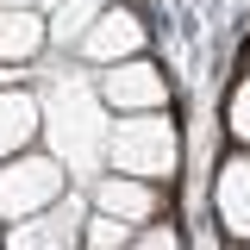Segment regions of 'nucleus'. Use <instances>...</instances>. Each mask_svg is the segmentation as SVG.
<instances>
[{
  "label": "nucleus",
  "mask_w": 250,
  "mask_h": 250,
  "mask_svg": "<svg viewBox=\"0 0 250 250\" xmlns=\"http://www.w3.org/2000/svg\"><path fill=\"white\" fill-rule=\"evenodd\" d=\"M38 100H44V150L69 163L75 188L106 175V138H113V106L100 100V82L82 69H31Z\"/></svg>",
  "instance_id": "nucleus-1"
},
{
  "label": "nucleus",
  "mask_w": 250,
  "mask_h": 250,
  "mask_svg": "<svg viewBox=\"0 0 250 250\" xmlns=\"http://www.w3.org/2000/svg\"><path fill=\"white\" fill-rule=\"evenodd\" d=\"M106 169H119V175H150V182H175V175H182V125L169 119V106H156V113H113Z\"/></svg>",
  "instance_id": "nucleus-2"
},
{
  "label": "nucleus",
  "mask_w": 250,
  "mask_h": 250,
  "mask_svg": "<svg viewBox=\"0 0 250 250\" xmlns=\"http://www.w3.org/2000/svg\"><path fill=\"white\" fill-rule=\"evenodd\" d=\"M69 163H62L57 150H19L0 163V225H13V219H31L44 213V207H57L62 194H69Z\"/></svg>",
  "instance_id": "nucleus-3"
},
{
  "label": "nucleus",
  "mask_w": 250,
  "mask_h": 250,
  "mask_svg": "<svg viewBox=\"0 0 250 250\" xmlns=\"http://www.w3.org/2000/svg\"><path fill=\"white\" fill-rule=\"evenodd\" d=\"M88 213H94L88 188H75V194H62L57 207H44V213H31V219H13V225L0 231V244L6 250H75Z\"/></svg>",
  "instance_id": "nucleus-4"
},
{
  "label": "nucleus",
  "mask_w": 250,
  "mask_h": 250,
  "mask_svg": "<svg viewBox=\"0 0 250 250\" xmlns=\"http://www.w3.org/2000/svg\"><path fill=\"white\" fill-rule=\"evenodd\" d=\"M94 82H100V100L113 113H156V106H169V75H163V62L150 50L94 69Z\"/></svg>",
  "instance_id": "nucleus-5"
},
{
  "label": "nucleus",
  "mask_w": 250,
  "mask_h": 250,
  "mask_svg": "<svg viewBox=\"0 0 250 250\" xmlns=\"http://www.w3.org/2000/svg\"><path fill=\"white\" fill-rule=\"evenodd\" d=\"M144 50H150V25H144L131 6H113V0H106V13H100V19H94V31L82 38L75 62H82V69H106V62L144 57Z\"/></svg>",
  "instance_id": "nucleus-6"
},
{
  "label": "nucleus",
  "mask_w": 250,
  "mask_h": 250,
  "mask_svg": "<svg viewBox=\"0 0 250 250\" xmlns=\"http://www.w3.org/2000/svg\"><path fill=\"white\" fill-rule=\"evenodd\" d=\"M88 200L100 207V213H119L125 225H150V219H163V207H169V182L106 169V175H94V182H88Z\"/></svg>",
  "instance_id": "nucleus-7"
},
{
  "label": "nucleus",
  "mask_w": 250,
  "mask_h": 250,
  "mask_svg": "<svg viewBox=\"0 0 250 250\" xmlns=\"http://www.w3.org/2000/svg\"><path fill=\"white\" fill-rule=\"evenodd\" d=\"M213 219L231 244H250V150L244 144L213 169Z\"/></svg>",
  "instance_id": "nucleus-8"
},
{
  "label": "nucleus",
  "mask_w": 250,
  "mask_h": 250,
  "mask_svg": "<svg viewBox=\"0 0 250 250\" xmlns=\"http://www.w3.org/2000/svg\"><path fill=\"white\" fill-rule=\"evenodd\" d=\"M50 57V13L44 6H0V62L38 69Z\"/></svg>",
  "instance_id": "nucleus-9"
},
{
  "label": "nucleus",
  "mask_w": 250,
  "mask_h": 250,
  "mask_svg": "<svg viewBox=\"0 0 250 250\" xmlns=\"http://www.w3.org/2000/svg\"><path fill=\"white\" fill-rule=\"evenodd\" d=\"M44 144V100L31 82H0V163Z\"/></svg>",
  "instance_id": "nucleus-10"
},
{
  "label": "nucleus",
  "mask_w": 250,
  "mask_h": 250,
  "mask_svg": "<svg viewBox=\"0 0 250 250\" xmlns=\"http://www.w3.org/2000/svg\"><path fill=\"white\" fill-rule=\"evenodd\" d=\"M100 13H106V0H62V6H50V50L57 57H75Z\"/></svg>",
  "instance_id": "nucleus-11"
},
{
  "label": "nucleus",
  "mask_w": 250,
  "mask_h": 250,
  "mask_svg": "<svg viewBox=\"0 0 250 250\" xmlns=\"http://www.w3.org/2000/svg\"><path fill=\"white\" fill-rule=\"evenodd\" d=\"M131 231H138V225H125L119 213H100V207H94L88 225H82V244L88 250H131Z\"/></svg>",
  "instance_id": "nucleus-12"
},
{
  "label": "nucleus",
  "mask_w": 250,
  "mask_h": 250,
  "mask_svg": "<svg viewBox=\"0 0 250 250\" xmlns=\"http://www.w3.org/2000/svg\"><path fill=\"white\" fill-rule=\"evenodd\" d=\"M225 138L250 150V69L231 82V94H225Z\"/></svg>",
  "instance_id": "nucleus-13"
},
{
  "label": "nucleus",
  "mask_w": 250,
  "mask_h": 250,
  "mask_svg": "<svg viewBox=\"0 0 250 250\" xmlns=\"http://www.w3.org/2000/svg\"><path fill=\"white\" fill-rule=\"evenodd\" d=\"M182 225H163V219H150V225H138L131 231V250H182Z\"/></svg>",
  "instance_id": "nucleus-14"
},
{
  "label": "nucleus",
  "mask_w": 250,
  "mask_h": 250,
  "mask_svg": "<svg viewBox=\"0 0 250 250\" xmlns=\"http://www.w3.org/2000/svg\"><path fill=\"white\" fill-rule=\"evenodd\" d=\"M0 6H38V0H0Z\"/></svg>",
  "instance_id": "nucleus-15"
},
{
  "label": "nucleus",
  "mask_w": 250,
  "mask_h": 250,
  "mask_svg": "<svg viewBox=\"0 0 250 250\" xmlns=\"http://www.w3.org/2000/svg\"><path fill=\"white\" fill-rule=\"evenodd\" d=\"M38 6H44V13H50V6H62V0H38Z\"/></svg>",
  "instance_id": "nucleus-16"
}]
</instances>
